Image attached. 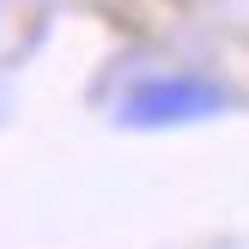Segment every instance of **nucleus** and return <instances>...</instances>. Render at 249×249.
Masks as SVG:
<instances>
[{"label": "nucleus", "instance_id": "f257e3e1", "mask_svg": "<svg viewBox=\"0 0 249 249\" xmlns=\"http://www.w3.org/2000/svg\"><path fill=\"white\" fill-rule=\"evenodd\" d=\"M225 104H231L225 85L201 79V73H152L116 104V122L122 128H182V122L219 116Z\"/></svg>", "mask_w": 249, "mask_h": 249}]
</instances>
